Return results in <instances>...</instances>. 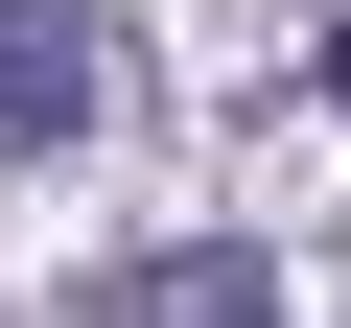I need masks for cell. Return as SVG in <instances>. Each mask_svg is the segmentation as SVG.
<instances>
[{
	"label": "cell",
	"mask_w": 351,
	"mask_h": 328,
	"mask_svg": "<svg viewBox=\"0 0 351 328\" xmlns=\"http://www.w3.org/2000/svg\"><path fill=\"white\" fill-rule=\"evenodd\" d=\"M94 328H281V258H234V235H188V258H117V281H94Z\"/></svg>",
	"instance_id": "cell-2"
},
{
	"label": "cell",
	"mask_w": 351,
	"mask_h": 328,
	"mask_svg": "<svg viewBox=\"0 0 351 328\" xmlns=\"http://www.w3.org/2000/svg\"><path fill=\"white\" fill-rule=\"evenodd\" d=\"M328 94H351V24H328Z\"/></svg>",
	"instance_id": "cell-3"
},
{
	"label": "cell",
	"mask_w": 351,
	"mask_h": 328,
	"mask_svg": "<svg viewBox=\"0 0 351 328\" xmlns=\"http://www.w3.org/2000/svg\"><path fill=\"white\" fill-rule=\"evenodd\" d=\"M94 117H117V47L71 0H0V141H94Z\"/></svg>",
	"instance_id": "cell-1"
}]
</instances>
